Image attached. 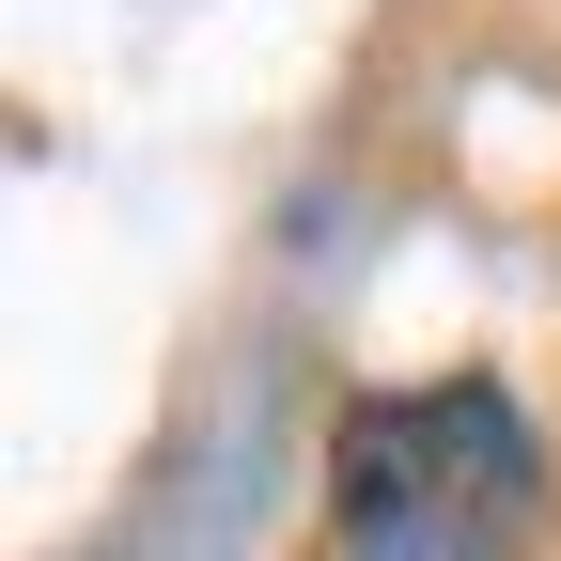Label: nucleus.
I'll use <instances>...</instances> for the list:
<instances>
[{
    "label": "nucleus",
    "instance_id": "f257e3e1",
    "mask_svg": "<svg viewBox=\"0 0 561 561\" xmlns=\"http://www.w3.org/2000/svg\"><path fill=\"white\" fill-rule=\"evenodd\" d=\"M343 530H359V561H500L530 530V421L500 390H405V405H359L343 421Z\"/></svg>",
    "mask_w": 561,
    "mask_h": 561
}]
</instances>
